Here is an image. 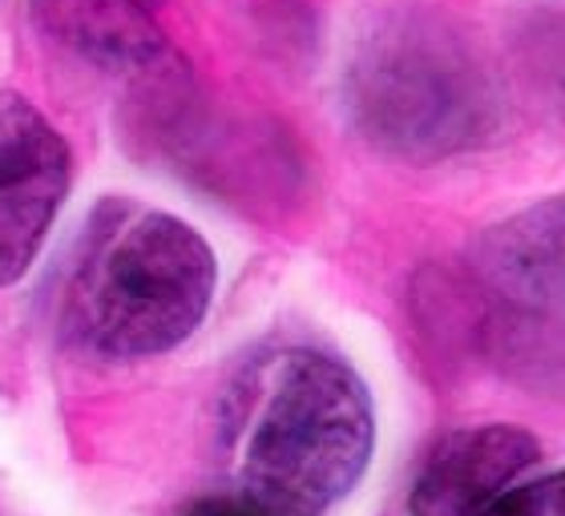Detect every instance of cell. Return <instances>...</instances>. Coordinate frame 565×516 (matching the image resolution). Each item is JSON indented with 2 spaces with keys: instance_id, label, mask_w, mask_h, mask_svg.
<instances>
[{
  "instance_id": "1",
  "label": "cell",
  "mask_w": 565,
  "mask_h": 516,
  "mask_svg": "<svg viewBox=\"0 0 565 516\" xmlns=\"http://www.w3.org/2000/svg\"><path fill=\"white\" fill-rule=\"evenodd\" d=\"M376 411L340 355L271 347L238 367L218 404V484L178 516H323L367 472Z\"/></svg>"
},
{
  "instance_id": "2",
  "label": "cell",
  "mask_w": 565,
  "mask_h": 516,
  "mask_svg": "<svg viewBox=\"0 0 565 516\" xmlns=\"http://www.w3.org/2000/svg\"><path fill=\"white\" fill-rule=\"evenodd\" d=\"M218 262L190 223L134 198H102L57 287L61 340L102 364L174 352L214 303Z\"/></svg>"
},
{
  "instance_id": "3",
  "label": "cell",
  "mask_w": 565,
  "mask_h": 516,
  "mask_svg": "<svg viewBox=\"0 0 565 516\" xmlns=\"http://www.w3.org/2000/svg\"><path fill=\"white\" fill-rule=\"evenodd\" d=\"M352 106L367 138L433 158L489 129V89L477 57L440 33H396L355 65Z\"/></svg>"
},
{
  "instance_id": "4",
  "label": "cell",
  "mask_w": 565,
  "mask_h": 516,
  "mask_svg": "<svg viewBox=\"0 0 565 516\" xmlns=\"http://www.w3.org/2000/svg\"><path fill=\"white\" fill-rule=\"evenodd\" d=\"M70 141L21 94H0V287L33 267L70 198Z\"/></svg>"
},
{
  "instance_id": "5",
  "label": "cell",
  "mask_w": 565,
  "mask_h": 516,
  "mask_svg": "<svg viewBox=\"0 0 565 516\" xmlns=\"http://www.w3.org/2000/svg\"><path fill=\"white\" fill-rule=\"evenodd\" d=\"M542 460V440L518 423L457 428L436 440L413 481V516H481Z\"/></svg>"
},
{
  "instance_id": "6",
  "label": "cell",
  "mask_w": 565,
  "mask_h": 516,
  "mask_svg": "<svg viewBox=\"0 0 565 516\" xmlns=\"http://www.w3.org/2000/svg\"><path fill=\"white\" fill-rule=\"evenodd\" d=\"M33 24L106 73L153 69L170 53L162 29L138 0H29Z\"/></svg>"
},
{
  "instance_id": "7",
  "label": "cell",
  "mask_w": 565,
  "mask_h": 516,
  "mask_svg": "<svg viewBox=\"0 0 565 516\" xmlns=\"http://www.w3.org/2000/svg\"><path fill=\"white\" fill-rule=\"evenodd\" d=\"M481 516H565V476L562 472H550L542 481L509 488Z\"/></svg>"
},
{
  "instance_id": "8",
  "label": "cell",
  "mask_w": 565,
  "mask_h": 516,
  "mask_svg": "<svg viewBox=\"0 0 565 516\" xmlns=\"http://www.w3.org/2000/svg\"><path fill=\"white\" fill-rule=\"evenodd\" d=\"M138 4H146V9H153V4H158V0H138Z\"/></svg>"
}]
</instances>
